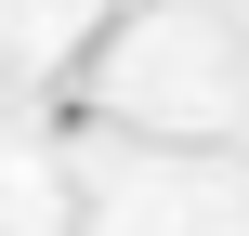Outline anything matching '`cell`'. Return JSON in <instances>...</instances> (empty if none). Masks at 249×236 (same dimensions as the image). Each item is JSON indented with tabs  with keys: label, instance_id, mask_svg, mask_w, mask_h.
Masks as SVG:
<instances>
[]
</instances>
